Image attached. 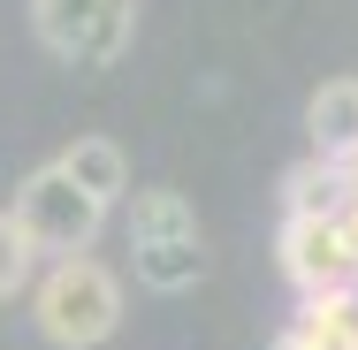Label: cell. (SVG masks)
<instances>
[{"label": "cell", "instance_id": "1", "mask_svg": "<svg viewBox=\"0 0 358 350\" xmlns=\"http://www.w3.org/2000/svg\"><path fill=\"white\" fill-rule=\"evenodd\" d=\"M31 320L54 350H99L122 328V275L92 251H62V259H38L31 275Z\"/></svg>", "mask_w": 358, "mask_h": 350}, {"label": "cell", "instance_id": "2", "mask_svg": "<svg viewBox=\"0 0 358 350\" xmlns=\"http://www.w3.org/2000/svg\"><path fill=\"white\" fill-rule=\"evenodd\" d=\"M122 236H130V275L160 297H183L191 282L206 275V236H199V213L183 191L152 183L122 198Z\"/></svg>", "mask_w": 358, "mask_h": 350}, {"label": "cell", "instance_id": "3", "mask_svg": "<svg viewBox=\"0 0 358 350\" xmlns=\"http://www.w3.org/2000/svg\"><path fill=\"white\" fill-rule=\"evenodd\" d=\"M15 228L31 236V251L38 259H62V251H92L99 236H107V221H115V206H99L92 191H76L69 175L46 160V168H31L23 183H15Z\"/></svg>", "mask_w": 358, "mask_h": 350}, {"label": "cell", "instance_id": "4", "mask_svg": "<svg viewBox=\"0 0 358 350\" xmlns=\"http://www.w3.org/2000/svg\"><path fill=\"white\" fill-rule=\"evenodd\" d=\"M31 31L69 69H115L138 38V0H31Z\"/></svg>", "mask_w": 358, "mask_h": 350}, {"label": "cell", "instance_id": "5", "mask_svg": "<svg viewBox=\"0 0 358 350\" xmlns=\"http://www.w3.org/2000/svg\"><path fill=\"white\" fill-rule=\"evenodd\" d=\"M275 259H282V275H289V289H297V297H313V289H343V282H358L351 251H343V221H336V213H320V221H297V213H282Z\"/></svg>", "mask_w": 358, "mask_h": 350}, {"label": "cell", "instance_id": "6", "mask_svg": "<svg viewBox=\"0 0 358 350\" xmlns=\"http://www.w3.org/2000/svg\"><path fill=\"white\" fill-rule=\"evenodd\" d=\"M305 138H313V160H336V168L358 160V76H328L305 99Z\"/></svg>", "mask_w": 358, "mask_h": 350}, {"label": "cell", "instance_id": "7", "mask_svg": "<svg viewBox=\"0 0 358 350\" xmlns=\"http://www.w3.org/2000/svg\"><path fill=\"white\" fill-rule=\"evenodd\" d=\"M54 168L69 175L76 191H92L99 206H122V198H130V152H122L115 138H76V145H62Z\"/></svg>", "mask_w": 358, "mask_h": 350}, {"label": "cell", "instance_id": "8", "mask_svg": "<svg viewBox=\"0 0 358 350\" xmlns=\"http://www.w3.org/2000/svg\"><path fill=\"white\" fill-rule=\"evenodd\" d=\"M343 206H351V168L305 152L282 175V213H297V221H320V213H343Z\"/></svg>", "mask_w": 358, "mask_h": 350}, {"label": "cell", "instance_id": "9", "mask_svg": "<svg viewBox=\"0 0 358 350\" xmlns=\"http://www.w3.org/2000/svg\"><path fill=\"white\" fill-rule=\"evenodd\" d=\"M31 275H38V251H31V236L15 228V213H0V305L23 297Z\"/></svg>", "mask_w": 358, "mask_h": 350}, {"label": "cell", "instance_id": "10", "mask_svg": "<svg viewBox=\"0 0 358 350\" xmlns=\"http://www.w3.org/2000/svg\"><path fill=\"white\" fill-rule=\"evenodd\" d=\"M275 350H328V343H320V335H313V328H305V320H289L282 335H275Z\"/></svg>", "mask_w": 358, "mask_h": 350}]
</instances>
